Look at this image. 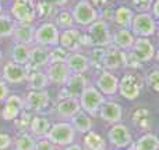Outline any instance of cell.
<instances>
[{"label": "cell", "instance_id": "obj_1", "mask_svg": "<svg viewBox=\"0 0 159 150\" xmlns=\"http://www.w3.org/2000/svg\"><path fill=\"white\" fill-rule=\"evenodd\" d=\"M59 36L60 31L52 21H43L35 27L34 33V43L43 47H55L59 46Z\"/></svg>", "mask_w": 159, "mask_h": 150}, {"label": "cell", "instance_id": "obj_2", "mask_svg": "<svg viewBox=\"0 0 159 150\" xmlns=\"http://www.w3.org/2000/svg\"><path fill=\"white\" fill-rule=\"evenodd\" d=\"M10 15L17 24H34L36 19L34 0H13L10 6Z\"/></svg>", "mask_w": 159, "mask_h": 150}, {"label": "cell", "instance_id": "obj_3", "mask_svg": "<svg viewBox=\"0 0 159 150\" xmlns=\"http://www.w3.org/2000/svg\"><path fill=\"white\" fill-rule=\"evenodd\" d=\"M71 15L75 24L81 25V27H89L92 22L99 19V14L95 6L88 0H80L73 8Z\"/></svg>", "mask_w": 159, "mask_h": 150}, {"label": "cell", "instance_id": "obj_4", "mask_svg": "<svg viewBox=\"0 0 159 150\" xmlns=\"http://www.w3.org/2000/svg\"><path fill=\"white\" fill-rule=\"evenodd\" d=\"M87 35L91 41V45L96 47H105L112 42L109 25L105 19H96L95 22H92L88 27Z\"/></svg>", "mask_w": 159, "mask_h": 150}, {"label": "cell", "instance_id": "obj_5", "mask_svg": "<svg viewBox=\"0 0 159 150\" xmlns=\"http://www.w3.org/2000/svg\"><path fill=\"white\" fill-rule=\"evenodd\" d=\"M131 31L133 35L138 38H148L154 35L157 31V22L149 13H138L131 19Z\"/></svg>", "mask_w": 159, "mask_h": 150}, {"label": "cell", "instance_id": "obj_6", "mask_svg": "<svg viewBox=\"0 0 159 150\" xmlns=\"http://www.w3.org/2000/svg\"><path fill=\"white\" fill-rule=\"evenodd\" d=\"M46 138L53 145H70L74 140V126L69 122H56L49 128Z\"/></svg>", "mask_w": 159, "mask_h": 150}, {"label": "cell", "instance_id": "obj_7", "mask_svg": "<svg viewBox=\"0 0 159 150\" xmlns=\"http://www.w3.org/2000/svg\"><path fill=\"white\" fill-rule=\"evenodd\" d=\"M105 97L95 86H87V89L80 96V106L88 114H96L103 104Z\"/></svg>", "mask_w": 159, "mask_h": 150}, {"label": "cell", "instance_id": "obj_8", "mask_svg": "<svg viewBox=\"0 0 159 150\" xmlns=\"http://www.w3.org/2000/svg\"><path fill=\"white\" fill-rule=\"evenodd\" d=\"M27 75L28 67L14 61H7L2 68V78L6 84H22L27 81Z\"/></svg>", "mask_w": 159, "mask_h": 150}, {"label": "cell", "instance_id": "obj_9", "mask_svg": "<svg viewBox=\"0 0 159 150\" xmlns=\"http://www.w3.org/2000/svg\"><path fill=\"white\" fill-rule=\"evenodd\" d=\"M117 90L127 100H135L141 92V82L137 75L126 74L119 82Z\"/></svg>", "mask_w": 159, "mask_h": 150}, {"label": "cell", "instance_id": "obj_10", "mask_svg": "<svg viewBox=\"0 0 159 150\" xmlns=\"http://www.w3.org/2000/svg\"><path fill=\"white\" fill-rule=\"evenodd\" d=\"M50 103L49 93L46 90H30L24 97V109L30 111H42Z\"/></svg>", "mask_w": 159, "mask_h": 150}, {"label": "cell", "instance_id": "obj_11", "mask_svg": "<svg viewBox=\"0 0 159 150\" xmlns=\"http://www.w3.org/2000/svg\"><path fill=\"white\" fill-rule=\"evenodd\" d=\"M71 75L66 61H53L48 64L46 76L50 84L55 85H66L69 76Z\"/></svg>", "mask_w": 159, "mask_h": 150}, {"label": "cell", "instance_id": "obj_12", "mask_svg": "<svg viewBox=\"0 0 159 150\" xmlns=\"http://www.w3.org/2000/svg\"><path fill=\"white\" fill-rule=\"evenodd\" d=\"M24 110V99L18 95H8L4 99V106L0 113L4 121H14Z\"/></svg>", "mask_w": 159, "mask_h": 150}, {"label": "cell", "instance_id": "obj_13", "mask_svg": "<svg viewBox=\"0 0 159 150\" xmlns=\"http://www.w3.org/2000/svg\"><path fill=\"white\" fill-rule=\"evenodd\" d=\"M133 57L138 63H147L155 56V47L152 42L147 38H137L131 47Z\"/></svg>", "mask_w": 159, "mask_h": 150}, {"label": "cell", "instance_id": "obj_14", "mask_svg": "<svg viewBox=\"0 0 159 150\" xmlns=\"http://www.w3.org/2000/svg\"><path fill=\"white\" fill-rule=\"evenodd\" d=\"M127 64V57L126 53L123 50L117 49V47H110V49L105 50V56H103V63L102 67L106 70H117V68H123Z\"/></svg>", "mask_w": 159, "mask_h": 150}, {"label": "cell", "instance_id": "obj_15", "mask_svg": "<svg viewBox=\"0 0 159 150\" xmlns=\"http://www.w3.org/2000/svg\"><path fill=\"white\" fill-rule=\"evenodd\" d=\"M95 86L102 95H115L119 88V79L116 78L112 72L102 71L101 74L96 76Z\"/></svg>", "mask_w": 159, "mask_h": 150}, {"label": "cell", "instance_id": "obj_16", "mask_svg": "<svg viewBox=\"0 0 159 150\" xmlns=\"http://www.w3.org/2000/svg\"><path fill=\"white\" fill-rule=\"evenodd\" d=\"M59 46L66 49L67 52H77L81 46V32L77 28L64 29L59 36Z\"/></svg>", "mask_w": 159, "mask_h": 150}, {"label": "cell", "instance_id": "obj_17", "mask_svg": "<svg viewBox=\"0 0 159 150\" xmlns=\"http://www.w3.org/2000/svg\"><path fill=\"white\" fill-rule=\"evenodd\" d=\"M49 63H50V54L48 47L38 46V45L30 47V60H28V64H27L28 68L41 70L42 67L48 66Z\"/></svg>", "mask_w": 159, "mask_h": 150}, {"label": "cell", "instance_id": "obj_18", "mask_svg": "<svg viewBox=\"0 0 159 150\" xmlns=\"http://www.w3.org/2000/svg\"><path fill=\"white\" fill-rule=\"evenodd\" d=\"M34 33H35L34 24H16L11 39H13L14 43L31 46L34 43Z\"/></svg>", "mask_w": 159, "mask_h": 150}, {"label": "cell", "instance_id": "obj_19", "mask_svg": "<svg viewBox=\"0 0 159 150\" xmlns=\"http://www.w3.org/2000/svg\"><path fill=\"white\" fill-rule=\"evenodd\" d=\"M109 140L115 148H126L131 143V135L129 129L121 124H115L109 131Z\"/></svg>", "mask_w": 159, "mask_h": 150}, {"label": "cell", "instance_id": "obj_20", "mask_svg": "<svg viewBox=\"0 0 159 150\" xmlns=\"http://www.w3.org/2000/svg\"><path fill=\"white\" fill-rule=\"evenodd\" d=\"M66 64L71 74H82L89 68V58L78 52H71L67 56Z\"/></svg>", "mask_w": 159, "mask_h": 150}, {"label": "cell", "instance_id": "obj_21", "mask_svg": "<svg viewBox=\"0 0 159 150\" xmlns=\"http://www.w3.org/2000/svg\"><path fill=\"white\" fill-rule=\"evenodd\" d=\"M99 111H101L102 120L107 121V122L117 124V122H120L121 117H123L121 106L119 103H116V101H103Z\"/></svg>", "mask_w": 159, "mask_h": 150}, {"label": "cell", "instance_id": "obj_22", "mask_svg": "<svg viewBox=\"0 0 159 150\" xmlns=\"http://www.w3.org/2000/svg\"><path fill=\"white\" fill-rule=\"evenodd\" d=\"M78 111H80V101L77 100V97H67L56 106L57 115L60 118H64V120L71 118Z\"/></svg>", "mask_w": 159, "mask_h": 150}, {"label": "cell", "instance_id": "obj_23", "mask_svg": "<svg viewBox=\"0 0 159 150\" xmlns=\"http://www.w3.org/2000/svg\"><path fill=\"white\" fill-rule=\"evenodd\" d=\"M88 81L82 74H71L66 82V89L71 97H80L81 93L87 89Z\"/></svg>", "mask_w": 159, "mask_h": 150}, {"label": "cell", "instance_id": "obj_24", "mask_svg": "<svg viewBox=\"0 0 159 150\" xmlns=\"http://www.w3.org/2000/svg\"><path fill=\"white\" fill-rule=\"evenodd\" d=\"M27 82L30 85L31 90H45L49 84L46 72L41 71L38 68H28Z\"/></svg>", "mask_w": 159, "mask_h": 150}, {"label": "cell", "instance_id": "obj_25", "mask_svg": "<svg viewBox=\"0 0 159 150\" xmlns=\"http://www.w3.org/2000/svg\"><path fill=\"white\" fill-rule=\"evenodd\" d=\"M134 35L130 32V29L127 28H121V29L116 31L112 36V42L113 46L117 47V49H131L133 45H134Z\"/></svg>", "mask_w": 159, "mask_h": 150}, {"label": "cell", "instance_id": "obj_26", "mask_svg": "<svg viewBox=\"0 0 159 150\" xmlns=\"http://www.w3.org/2000/svg\"><path fill=\"white\" fill-rule=\"evenodd\" d=\"M30 47L31 46H27V45L13 43L10 49V61L27 66L28 60H30Z\"/></svg>", "mask_w": 159, "mask_h": 150}, {"label": "cell", "instance_id": "obj_27", "mask_svg": "<svg viewBox=\"0 0 159 150\" xmlns=\"http://www.w3.org/2000/svg\"><path fill=\"white\" fill-rule=\"evenodd\" d=\"M49 128H50L49 121L45 117H42V115H34L31 118L30 129L32 132V135H35V136L45 138L48 135V132H49Z\"/></svg>", "mask_w": 159, "mask_h": 150}, {"label": "cell", "instance_id": "obj_28", "mask_svg": "<svg viewBox=\"0 0 159 150\" xmlns=\"http://www.w3.org/2000/svg\"><path fill=\"white\" fill-rule=\"evenodd\" d=\"M35 11H36V18L48 21V19L53 18L56 15V7L49 3L48 0H38L35 3Z\"/></svg>", "mask_w": 159, "mask_h": 150}, {"label": "cell", "instance_id": "obj_29", "mask_svg": "<svg viewBox=\"0 0 159 150\" xmlns=\"http://www.w3.org/2000/svg\"><path fill=\"white\" fill-rule=\"evenodd\" d=\"M133 17H134V13L131 11V8L126 7V6H121V7L116 8L115 13H113V19H115L116 24L121 28L130 27Z\"/></svg>", "mask_w": 159, "mask_h": 150}, {"label": "cell", "instance_id": "obj_30", "mask_svg": "<svg viewBox=\"0 0 159 150\" xmlns=\"http://www.w3.org/2000/svg\"><path fill=\"white\" fill-rule=\"evenodd\" d=\"M71 121L74 129H77L80 132H84V134L89 132L91 128H92V121H91L88 113L85 111H78L77 114H74L71 117Z\"/></svg>", "mask_w": 159, "mask_h": 150}, {"label": "cell", "instance_id": "obj_31", "mask_svg": "<svg viewBox=\"0 0 159 150\" xmlns=\"http://www.w3.org/2000/svg\"><path fill=\"white\" fill-rule=\"evenodd\" d=\"M16 24L17 22L14 21L10 14H0V39L11 38Z\"/></svg>", "mask_w": 159, "mask_h": 150}, {"label": "cell", "instance_id": "obj_32", "mask_svg": "<svg viewBox=\"0 0 159 150\" xmlns=\"http://www.w3.org/2000/svg\"><path fill=\"white\" fill-rule=\"evenodd\" d=\"M16 150H35L36 148V140L34 136H31L27 132H21L16 139L13 140Z\"/></svg>", "mask_w": 159, "mask_h": 150}, {"label": "cell", "instance_id": "obj_33", "mask_svg": "<svg viewBox=\"0 0 159 150\" xmlns=\"http://www.w3.org/2000/svg\"><path fill=\"white\" fill-rule=\"evenodd\" d=\"M53 18H55V25L59 29L64 31L69 29V28H73V25H74V19H73L71 13L67 10H61L59 13H56V15Z\"/></svg>", "mask_w": 159, "mask_h": 150}, {"label": "cell", "instance_id": "obj_34", "mask_svg": "<svg viewBox=\"0 0 159 150\" xmlns=\"http://www.w3.org/2000/svg\"><path fill=\"white\" fill-rule=\"evenodd\" d=\"M137 150H158L159 149V139L152 134H145L138 139Z\"/></svg>", "mask_w": 159, "mask_h": 150}, {"label": "cell", "instance_id": "obj_35", "mask_svg": "<svg viewBox=\"0 0 159 150\" xmlns=\"http://www.w3.org/2000/svg\"><path fill=\"white\" fill-rule=\"evenodd\" d=\"M85 145L89 150H103L105 149V142L98 134L95 132H87L85 135V139H84Z\"/></svg>", "mask_w": 159, "mask_h": 150}, {"label": "cell", "instance_id": "obj_36", "mask_svg": "<svg viewBox=\"0 0 159 150\" xmlns=\"http://www.w3.org/2000/svg\"><path fill=\"white\" fill-rule=\"evenodd\" d=\"M134 124L141 129H147L149 126V113L145 109H138L133 115Z\"/></svg>", "mask_w": 159, "mask_h": 150}, {"label": "cell", "instance_id": "obj_37", "mask_svg": "<svg viewBox=\"0 0 159 150\" xmlns=\"http://www.w3.org/2000/svg\"><path fill=\"white\" fill-rule=\"evenodd\" d=\"M31 118H32V117L30 115V113H28V111H24V110H22V111L18 114V117L14 120V124H16L17 129H20L21 132H25V129L30 128Z\"/></svg>", "mask_w": 159, "mask_h": 150}, {"label": "cell", "instance_id": "obj_38", "mask_svg": "<svg viewBox=\"0 0 159 150\" xmlns=\"http://www.w3.org/2000/svg\"><path fill=\"white\" fill-rule=\"evenodd\" d=\"M49 54H50V63H53V61H66L69 52L66 49H63L61 46H55L52 47V50H49Z\"/></svg>", "mask_w": 159, "mask_h": 150}, {"label": "cell", "instance_id": "obj_39", "mask_svg": "<svg viewBox=\"0 0 159 150\" xmlns=\"http://www.w3.org/2000/svg\"><path fill=\"white\" fill-rule=\"evenodd\" d=\"M103 56H105V49L103 47H96L91 52V57H89V64L92 66H98L102 67V63H103Z\"/></svg>", "mask_w": 159, "mask_h": 150}, {"label": "cell", "instance_id": "obj_40", "mask_svg": "<svg viewBox=\"0 0 159 150\" xmlns=\"http://www.w3.org/2000/svg\"><path fill=\"white\" fill-rule=\"evenodd\" d=\"M152 3H154V0H133L134 8L140 13H147L148 10H151Z\"/></svg>", "mask_w": 159, "mask_h": 150}, {"label": "cell", "instance_id": "obj_41", "mask_svg": "<svg viewBox=\"0 0 159 150\" xmlns=\"http://www.w3.org/2000/svg\"><path fill=\"white\" fill-rule=\"evenodd\" d=\"M147 82L148 85L155 90V92L159 93V70H154L148 74V78H147Z\"/></svg>", "mask_w": 159, "mask_h": 150}, {"label": "cell", "instance_id": "obj_42", "mask_svg": "<svg viewBox=\"0 0 159 150\" xmlns=\"http://www.w3.org/2000/svg\"><path fill=\"white\" fill-rule=\"evenodd\" d=\"M35 150H55V148H53V143L45 136V138H41L39 140H36Z\"/></svg>", "mask_w": 159, "mask_h": 150}, {"label": "cell", "instance_id": "obj_43", "mask_svg": "<svg viewBox=\"0 0 159 150\" xmlns=\"http://www.w3.org/2000/svg\"><path fill=\"white\" fill-rule=\"evenodd\" d=\"M13 145V139H11L10 135L4 134V132H0V150H6Z\"/></svg>", "mask_w": 159, "mask_h": 150}, {"label": "cell", "instance_id": "obj_44", "mask_svg": "<svg viewBox=\"0 0 159 150\" xmlns=\"http://www.w3.org/2000/svg\"><path fill=\"white\" fill-rule=\"evenodd\" d=\"M10 95V90H8V86L3 79H0V101H4V99Z\"/></svg>", "mask_w": 159, "mask_h": 150}, {"label": "cell", "instance_id": "obj_45", "mask_svg": "<svg viewBox=\"0 0 159 150\" xmlns=\"http://www.w3.org/2000/svg\"><path fill=\"white\" fill-rule=\"evenodd\" d=\"M152 13H154V18H158L159 19V0H155L152 3Z\"/></svg>", "mask_w": 159, "mask_h": 150}, {"label": "cell", "instance_id": "obj_46", "mask_svg": "<svg viewBox=\"0 0 159 150\" xmlns=\"http://www.w3.org/2000/svg\"><path fill=\"white\" fill-rule=\"evenodd\" d=\"M49 3H52L55 7H61V6H66L69 3V0H48Z\"/></svg>", "mask_w": 159, "mask_h": 150}, {"label": "cell", "instance_id": "obj_47", "mask_svg": "<svg viewBox=\"0 0 159 150\" xmlns=\"http://www.w3.org/2000/svg\"><path fill=\"white\" fill-rule=\"evenodd\" d=\"M91 2H92V4H95V6H102L106 2H109V0H91Z\"/></svg>", "mask_w": 159, "mask_h": 150}, {"label": "cell", "instance_id": "obj_48", "mask_svg": "<svg viewBox=\"0 0 159 150\" xmlns=\"http://www.w3.org/2000/svg\"><path fill=\"white\" fill-rule=\"evenodd\" d=\"M66 150H82L81 148H80L78 145H71V146H69Z\"/></svg>", "mask_w": 159, "mask_h": 150}, {"label": "cell", "instance_id": "obj_49", "mask_svg": "<svg viewBox=\"0 0 159 150\" xmlns=\"http://www.w3.org/2000/svg\"><path fill=\"white\" fill-rule=\"evenodd\" d=\"M155 33L158 35V39H159V22H157V31H155Z\"/></svg>", "mask_w": 159, "mask_h": 150}, {"label": "cell", "instance_id": "obj_50", "mask_svg": "<svg viewBox=\"0 0 159 150\" xmlns=\"http://www.w3.org/2000/svg\"><path fill=\"white\" fill-rule=\"evenodd\" d=\"M0 14H3V3L0 2Z\"/></svg>", "mask_w": 159, "mask_h": 150}, {"label": "cell", "instance_id": "obj_51", "mask_svg": "<svg viewBox=\"0 0 159 150\" xmlns=\"http://www.w3.org/2000/svg\"><path fill=\"white\" fill-rule=\"evenodd\" d=\"M155 57H157V60L159 61V50H158V52H157V53H155Z\"/></svg>", "mask_w": 159, "mask_h": 150}, {"label": "cell", "instance_id": "obj_52", "mask_svg": "<svg viewBox=\"0 0 159 150\" xmlns=\"http://www.w3.org/2000/svg\"><path fill=\"white\" fill-rule=\"evenodd\" d=\"M2 58H3V53H2V50H0V63H2Z\"/></svg>", "mask_w": 159, "mask_h": 150}, {"label": "cell", "instance_id": "obj_53", "mask_svg": "<svg viewBox=\"0 0 159 150\" xmlns=\"http://www.w3.org/2000/svg\"><path fill=\"white\" fill-rule=\"evenodd\" d=\"M0 2H2V3H3V2H8V0H0Z\"/></svg>", "mask_w": 159, "mask_h": 150}]
</instances>
